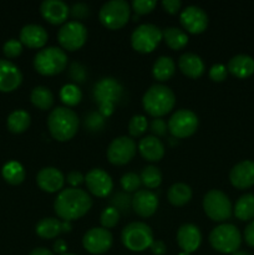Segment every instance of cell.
<instances>
[{"mask_svg": "<svg viewBox=\"0 0 254 255\" xmlns=\"http://www.w3.org/2000/svg\"><path fill=\"white\" fill-rule=\"evenodd\" d=\"M92 206V199L87 192L79 188L62 189L54 202V211L62 221L71 222L84 217Z\"/></svg>", "mask_w": 254, "mask_h": 255, "instance_id": "6da1fadb", "label": "cell"}, {"mask_svg": "<svg viewBox=\"0 0 254 255\" xmlns=\"http://www.w3.org/2000/svg\"><path fill=\"white\" fill-rule=\"evenodd\" d=\"M47 127L52 138L60 142L69 141L77 133L79 116L69 107H56L47 117Z\"/></svg>", "mask_w": 254, "mask_h": 255, "instance_id": "7a4b0ae2", "label": "cell"}, {"mask_svg": "<svg viewBox=\"0 0 254 255\" xmlns=\"http://www.w3.org/2000/svg\"><path fill=\"white\" fill-rule=\"evenodd\" d=\"M176 96L168 86L156 84L152 85L142 97L144 111L151 116L159 119L173 110Z\"/></svg>", "mask_w": 254, "mask_h": 255, "instance_id": "3957f363", "label": "cell"}, {"mask_svg": "<svg viewBox=\"0 0 254 255\" xmlns=\"http://www.w3.org/2000/svg\"><path fill=\"white\" fill-rule=\"evenodd\" d=\"M122 85L114 77H104L94 86V99L99 104V112L101 116L109 117L112 115L116 102L122 96Z\"/></svg>", "mask_w": 254, "mask_h": 255, "instance_id": "277c9868", "label": "cell"}, {"mask_svg": "<svg viewBox=\"0 0 254 255\" xmlns=\"http://www.w3.org/2000/svg\"><path fill=\"white\" fill-rule=\"evenodd\" d=\"M67 60L66 52L61 47H44L35 55L34 67L39 74L54 76L66 69Z\"/></svg>", "mask_w": 254, "mask_h": 255, "instance_id": "5b68a950", "label": "cell"}, {"mask_svg": "<svg viewBox=\"0 0 254 255\" xmlns=\"http://www.w3.org/2000/svg\"><path fill=\"white\" fill-rule=\"evenodd\" d=\"M242 243V236L236 226L223 223L212 229L209 234V244L212 248L223 254H233L238 252Z\"/></svg>", "mask_w": 254, "mask_h": 255, "instance_id": "8992f818", "label": "cell"}, {"mask_svg": "<svg viewBox=\"0 0 254 255\" xmlns=\"http://www.w3.org/2000/svg\"><path fill=\"white\" fill-rule=\"evenodd\" d=\"M124 246L132 252H143L153 243V232L151 227L142 222L127 224L121 233Z\"/></svg>", "mask_w": 254, "mask_h": 255, "instance_id": "52a82bcc", "label": "cell"}, {"mask_svg": "<svg viewBox=\"0 0 254 255\" xmlns=\"http://www.w3.org/2000/svg\"><path fill=\"white\" fill-rule=\"evenodd\" d=\"M131 16V7L126 0H111L105 2L99 12L100 21L107 29H121Z\"/></svg>", "mask_w": 254, "mask_h": 255, "instance_id": "ba28073f", "label": "cell"}, {"mask_svg": "<svg viewBox=\"0 0 254 255\" xmlns=\"http://www.w3.org/2000/svg\"><path fill=\"white\" fill-rule=\"evenodd\" d=\"M204 213L214 222H224L231 218L232 203L224 192L219 189H211L204 194Z\"/></svg>", "mask_w": 254, "mask_h": 255, "instance_id": "9c48e42d", "label": "cell"}, {"mask_svg": "<svg viewBox=\"0 0 254 255\" xmlns=\"http://www.w3.org/2000/svg\"><path fill=\"white\" fill-rule=\"evenodd\" d=\"M162 30L154 24H141L131 34V45L136 51L152 52L161 42Z\"/></svg>", "mask_w": 254, "mask_h": 255, "instance_id": "30bf717a", "label": "cell"}, {"mask_svg": "<svg viewBox=\"0 0 254 255\" xmlns=\"http://www.w3.org/2000/svg\"><path fill=\"white\" fill-rule=\"evenodd\" d=\"M87 39V29L82 22L77 20L67 21L60 27L57 32V40L62 49L75 51L84 46Z\"/></svg>", "mask_w": 254, "mask_h": 255, "instance_id": "8fae6325", "label": "cell"}, {"mask_svg": "<svg viewBox=\"0 0 254 255\" xmlns=\"http://www.w3.org/2000/svg\"><path fill=\"white\" fill-rule=\"evenodd\" d=\"M167 125L172 136L176 138H186L192 136L198 128V117L191 110L182 109L172 115Z\"/></svg>", "mask_w": 254, "mask_h": 255, "instance_id": "7c38bea8", "label": "cell"}, {"mask_svg": "<svg viewBox=\"0 0 254 255\" xmlns=\"http://www.w3.org/2000/svg\"><path fill=\"white\" fill-rule=\"evenodd\" d=\"M136 142L127 136H120L112 139L107 148V158L112 164L124 166L127 164L136 154Z\"/></svg>", "mask_w": 254, "mask_h": 255, "instance_id": "4fadbf2b", "label": "cell"}, {"mask_svg": "<svg viewBox=\"0 0 254 255\" xmlns=\"http://www.w3.org/2000/svg\"><path fill=\"white\" fill-rule=\"evenodd\" d=\"M114 243L111 232L106 228H91L84 234L82 246L91 254H104Z\"/></svg>", "mask_w": 254, "mask_h": 255, "instance_id": "5bb4252c", "label": "cell"}, {"mask_svg": "<svg viewBox=\"0 0 254 255\" xmlns=\"http://www.w3.org/2000/svg\"><path fill=\"white\" fill-rule=\"evenodd\" d=\"M179 21L182 26L191 34H201L208 26V15L202 7L189 5L182 10Z\"/></svg>", "mask_w": 254, "mask_h": 255, "instance_id": "9a60e30c", "label": "cell"}, {"mask_svg": "<svg viewBox=\"0 0 254 255\" xmlns=\"http://www.w3.org/2000/svg\"><path fill=\"white\" fill-rule=\"evenodd\" d=\"M85 182H86L87 189L94 196L100 197V198L109 196L114 188L111 176L102 168H92L91 171L87 172L85 176Z\"/></svg>", "mask_w": 254, "mask_h": 255, "instance_id": "2e32d148", "label": "cell"}, {"mask_svg": "<svg viewBox=\"0 0 254 255\" xmlns=\"http://www.w3.org/2000/svg\"><path fill=\"white\" fill-rule=\"evenodd\" d=\"M36 183L44 192L56 193L64 187L65 177L62 172L55 167H44L37 172Z\"/></svg>", "mask_w": 254, "mask_h": 255, "instance_id": "e0dca14e", "label": "cell"}, {"mask_svg": "<svg viewBox=\"0 0 254 255\" xmlns=\"http://www.w3.org/2000/svg\"><path fill=\"white\" fill-rule=\"evenodd\" d=\"M22 82L19 67L9 60H0V92H11Z\"/></svg>", "mask_w": 254, "mask_h": 255, "instance_id": "ac0fdd59", "label": "cell"}, {"mask_svg": "<svg viewBox=\"0 0 254 255\" xmlns=\"http://www.w3.org/2000/svg\"><path fill=\"white\" fill-rule=\"evenodd\" d=\"M158 207V198L149 189H139L132 197V209L139 217H151L156 213Z\"/></svg>", "mask_w": 254, "mask_h": 255, "instance_id": "d6986e66", "label": "cell"}, {"mask_svg": "<svg viewBox=\"0 0 254 255\" xmlns=\"http://www.w3.org/2000/svg\"><path fill=\"white\" fill-rule=\"evenodd\" d=\"M177 243L182 252L189 254L196 252L202 243V233L198 227L192 223H186L179 227L177 232Z\"/></svg>", "mask_w": 254, "mask_h": 255, "instance_id": "ffe728a7", "label": "cell"}, {"mask_svg": "<svg viewBox=\"0 0 254 255\" xmlns=\"http://www.w3.org/2000/svg\"><path fill=\"white\" fill-rule=\"evenodd\" d=\"M231 183L236 188L246 189L254 184V161L244 159L238 162L229 173Z\"/></svg>", "mask_w": 254, "mask_h": 255, "instance_id": "44dd1931", "label": "cell"}, {"mask_svg": "<svg viewBox=\"0 0 254 255\" xmlns=\"http://www.w3.org/2000/svg\"><path fill=\"white\" fill-rule=\"evenodd\" d=\"M42 17L50 24H62L70 14V7L62 0H44L40 5Z\"/></svg>", "mask_w": 254, "mask_h": 255, "instance_id": "7402d4cb", "label": "cell"}, {"mask_svg": "<svg viewBox=\"0 0 254 255\" xmlns=\"http://www.w3.org/2000/svg\"><path fill=\"white\" fill-rule=\"evenodd\" d=\"M49 35L44 26L37 24H27L20 31V42L31 49H44Z\"/></svg>", "mask_w": 254, "mask_h": 255, "instance_id": "603a6c76", "label": "cell"}, {"mask_svg": "<svg viewBox=\"0 0 254 255\" xmlns=\"http://www.w3.org/2000/svg\"><path fill=\"white\" fill-rule=\"evenodd\" d=\"M138 151L144 159L157 162L164 156V146L156 136H146L139 141Z\"/></svg>", "mask_w": 254, "mask_h": 255, "instance_id": "cb8c5ba5", "label": "cell"}, {"mask_svg": "<svg viewBox=\"0 0 254 255\" xmlns=\"http://www.w3.org/2000/svg\"><path fill=\"white\" fill-rule=\"evenodd\" d=\"M179 70L183 72L186 76L191 77V79H197L201 76L206 70L203 60L201 56L193 52H184L178 60Z\"/></svg>", "mask_w": 254, "mask_h": 255, "instance_id": "d4e9b609", "label": "cell"}, {"mask_svg": "<svg viewBox=\"0 0 254 255\" xmlns=\"http://www.w3.org/2000/svg\"><path fill=\"white\" fill-rule=\"evenodd\" d=\"M228 71L239 79L251 76L254 72V59L249 55L238 54L228 62Z\"/></svg>", "mask_w": 254, "mask_h": 255, "instance_id": "484cf974", "label": "cell"}, {"mask_svg": "<svg viewBox=\"0 0 254 255\" xmlns=\"http://www.w3.org/2000/svg\"><path fill=\"white\" fill-rule=\"evenodd\" d=\"M167 198L169 203L176 207H182L188 203L192 199V189L188 184L186 183H174L169 187L167 192Z\"/></svg>", "mask_w": 254, "mask_h": 255, "instance_id": "4316f807", "label": "cell"}, {"mask_svg": "<svg viewBox=\"0 0 254 255\" xmlns=\"http://www.w3.org/2000/svg\"><path fill=\"white\" fill-rule=\"evenodd\" d=\"M174 71H176V64L171 56H159L152 67V74L158 81H167L173 76Z\"/></svg>", "mask_w": 254, "mask_h": 255, "instance_id": "83f0119b", "label": "cell"}, {"mask_svg": "<svg viewBox=\"0 0 254 255\" xmlns=\"http://www.w3.org/2000/svg\"><path fill=\"white\" fill-rule=\"evenodd\" d=\"M162 37L172 50H181L188 44V35L179 27L169 26L162 31Z\"/></svg>", "mask_w": 254, "mask_h": 255, "instance_id": "f1b7e54d", "label": "cell"}, {"mask_svg": "<svg viewBox=\"0 0 254 255\" xmlns=\"http://www.w3.org/2000/svg\"><path fill=\"white\" fill-rule=\"evenodd\" d=\"M36 234L44 239L56 238L61 233V221L57 218H42L39 223L36 224Z\"/></svg>", "mask_w": 254, "mask_h": 255, "instance_id": "f546056e", "label": "cell"}, {"mask_svg": "<svg viewBox=\"0 0 254 255\" xmlns=\"http://www.w3.org/2000/svg\"><path fill=\"white\" fill-rule=\"evenodd\" d=\"M234 214L241 221H251L254 218V194L246 193L237 201Z\"/></svg>", "mask_w": 254, "mask_h": 255, "instance_id": "4dcf8cb0", "label": "cell"}, {"mask_svg": "<svg viewBox=\"0 0 254 255\" xmlns=\"http://www.w3.org/2000/svg\"><path fill=\"white\" fill-rule=\"evenodd\" d=\"M30 115L24 110H16L7 117V129L12 133H22L30 126Z\"/></svg>", "mask_w": 254, "mask_h": 255, "instance_id": "1f68e13d", "label": "cell"}, {"mask_svg": "<svg viewBox=\"0 0 254 255\" xmlns=\"http://www.w3.org/2000/svg\"><path fill=\"white\" fill-rule=\"evenodd\" d=\"M32 105L40 110H49L54 105V94L46 86H36L30 95Z\"/></svg>", "mask_w": 254, "mask_h": 255, "instance_id": "d6a6232c", "label": "cell"}, {"mask_svg": "<svg viewBox=\"0 0 254 255\" xmlns=\"http://www.w3.org/2000/svg\"><path fill=\"white\" fill-rule=\"evenodd\" d=\"M2 178L12 186H17V184L22 183L25 179V169L19 162L10 161L2 167Z\"/></svg>", "mask_w": 254, "mask_h": 255, "instance_id": "836d02e7", "label": "cell"}, {"mask_svg": "<svg viewBox=\"0 0 254 255\" xmlns=\"http://www.w3.org/2000/svg\"><path fill=\"white\" fill-rule=\"evenodd\" d=\"M82 99V92L79 86L75 84H66L60 90V100L64 102L66 106H75L80 104Z\"/></svg>", "mask_w": 254, "mask_h": 255, "instance_id": "e575fe53", "label": "cell"}, {"mask_svg": "<svg viewBox=\"0 0 254 255\" xmlns=\"http://www.w3.org/2000/svg\"><path fill=\"white\" fill-rule=\"evenodd\" d=\"M141 182L148 189H154L159 187L162 182V173L157 167L147 166L141 172Z\"/></svg>", "mask_w": 254, "mask_h": 255, "instance_id": "d590c367", "label": "cell"}, {"mask_svg": "<svg viewBox=\"0 0 254 255\" xmlns=\"http://www.w3.org/2000/svg\"><path fill=\"white\" fill-rule=\"evenodd\" d=\"M121 183L122 189L127 193H132L134 192L136 193L137 191H139V187H141V177L137 173H133V172H128V173H125L124 176L121 177Z\"/></svg>", "mask_w": 254, "mask_h": 255, "instance_id": "8d00e7d4", "label": "cell"}, {"mask_svg": "<svg viewBox=\"0 0 254 255\" xmlns=\"http://www.w3.org/2000/svg\"><path fill=\"white\" fill-rule=\"evenodd\" d=\"M120 219V212L117 211L114 207H106V208L102 211L101 217H100V222L102 224V228H114L117 226Z\"/></svg>", "mask_w": 254, "mask_h": 255, "instance_id": "74e56055", "label": "cell"}, {"mask_svg": "<svg viewBox=\"0 0 254 255\" xmlns=\"http://www.w3.org/2000/svg\"><path fill=\"white\" fill-rule=\"evenodd\" d=\"M147 127H148V122L143 115H134L128 122V132L133 137L141 136L142 133H144Z\"/></svg>", "mask_w": 254, "mask_h": 255, "instance_id": "f35d334b", "label": "cell"}, {"mask_svg": "<svg viewBox=\"0 0 254 255\" xmlns=\"http://www.w3.org/2000/svg\"><path fill=\"white\" fill-rule=\"evenodd\" d=\"M111 207L116 208L119 212L122 213H128L129 207H132V197L128 196V193H124V192H120L116 193L110 201Z\"/></svg>", "mask_w": 254, "mask_h": 255, "instance_id": "ab89813d", "label": "cell"}, {"mask_svg": "<svg viewBox=\"0 0 254 255\" xmlns=\"http://www.w3.org/2000/svg\"><path fill=\"white\" fill-rule=\"evenodd\" d=\"M156 5V0H133L132 1V9L137 15H143L151 12Z\"/></svg>", "mask_w": 254, "mask_h": 255, "instance_id": "60d3db41", "label": "cell"}, {"mask_svg": "<svg viewBox=\"0 0 254 255\" xmlns=\"http://www.w3.org/2000/svg\"><path fill=\"white\" fill-rule=\"evenodd\" d=\"M104 119L100 112H90L85 119V126L89 127L90 131H99L104 126Z\"/></svg>", "mask_w": 254, "mask_h": 255, "instance_id": "b9f144b4", "label": "cell"}, {"mask_svg": "<svg viewBox=\"0 0 254 255\" xmlns=\"http://www.w3.org/2000/svg\"><path fill=\"white\" fill-rule=\"evenodd\" d=\"M22 52V44L20 40L10 39L4 44V54L7 57L12 59V57H17Z\"/></svg>", "mask_w": 254, "mask_h": 255, "instance_id": "7bdbcfd3", "label": "cell"}, {"mask_svg": "<svg viewBox=\"0 0 254 255\" xmlns=\"http://www.w3.org/2000/svg\"><path fill=\"white\" fill-rule=\"evenodd\" d=\"M227 74H228V69L222 64H214L209 69V77L216 82H221L226 80Z\"/></svg>", "mask_w": 254, "mask_h": 255, "instance_id": "ee69618b", "label": "cell"}, {"mask_svg": "<svg viewBox=\"0 0 254 255\" xmlns=\"http://www.w3.org/2000/svg\"><path fill=\"white\" fill-rule=\"evenodd\" d=\"M70 76H71V79L74 80V81L82 82L85 80V77H86L85 67L82 66L81 64H79V62H74V64H71V66H70Z\"/></svg>", "mask_w": 254, "mask_h": 255, "instance_id": "f6af8a7d", "label": "cell"}, {"mask_svg": "<svg viewBox=\"0 0 254 255\" xmlns=\"http://www.w3.org/2000/svg\"><path fill=\"white\" fill-rule=\"evenodd\" d=\"M167 129H168V125L162 119H154L151 122V131L156 134V137L164 136L167 133Z\"/></svg>", "mask_w": 254, "mask_h": 255, "instance_id": "bcb514c9", "label": "cell"}, {"mask_svg": "<svg viewBox=\"0 0 254 255\" xmlns=\"http://www.w3.org/2000/svg\"><path fill=\"white\" fill-rule=\"evenodd\" d=\"M66 181H67V183L72 187V188H76L77 186H80V184L85 181V177L82 176L81 172L71 171L67 173Z\"/></svg>", "mask_w": 254, "mask_h": 255, "instance_id": "7dc6e473", "label": "cell"}, {"mask_svg": "<svg viewBox=\"0 0 254 255\" xmlns=\"http://www.w3.org/2000/svg\"><path fill=\"white\" fill-rule=\"evenodd\" d=\"M162 6L169 14H177L181 10L182 1L181 0H163L162 1Z\"/></svg>", "mask_w": 254, "mask_h": 255, "instance_id": "c3c4849f", "label": "cell"}, {"mask_svg": "<svg viewBox=\"0 0 254 255\" xmlns=\"http://www.w3.org/2000/svg\"><path fill=\"white\" fill-rule=\"evenodd\" d=\"M70 12L72 14V16L77 17V19H82V17H85L89 14V6H86L82 2H77V4L72 5Z\"/></svg>", "mask_w": 254, "mask_h": 255, "instance_id": "681fc988", "label": "cell"}, {"mask_svg": "<svg viewBox=\"0 0 254 255\" xmlns=\"http://www.w3.org/2000/svg\"><path fill=\"white\" fill-rule=\"evenodd\" d=\"M244 239L248 246L254 247V219L244 229Z\"/></svg>", "mask_w": 254, "mask_h": 255, "instance_id": "f907efd6", "label": "cell"}, {"mask_svg": "<svg viewBox=\"0 0 254 255\" xmlns=\"http://www.w3.org/2000/svg\"><path fill=\"white\" fill-rule=\"evenodd\" d=\"M149 248H151L152 253L156 255H163L166 253V246L162 241H153Z\"/></svg>", "mask_w": 254, "mask_h": 255, "instance_id": "816d5d0a", "label": "cell"}, {"mask_svg": "<svg viewBox=\"0 0 254 255\" xmlns=\"http://www.w3.org/2000/svg\"><path fill=\"white\" fill-rule=\"evenodd\" d=\"M54 251L59 254H66L67 251V244L64 239H57L54 243Z\"/></svg>", "mask_w": 254, "mask_h": 255, "instance_id": "f5cc1de1", "label": "cell"}, {"mask_svg": "<svg viewBox=\"0 0 254 255\" xmlns=\"http://www.w3.org/2000/svg\"><path fill=\"white\" fill-rule=\"evenodd\" d=\"M29 255H54V253L47 248H35L30 252Z\"/></svg>", "mask_w": 254, "mask_h": 255, "instance_id": "db71d44e", "label": "cell"}, {"mask_svg": "<svg viewBox=\"0 0 254 255\" xmlns=\"http://www.w3.org/2000/svg\"><path fill=\"white\" fill-rule=\"evenodd\" d=\"M71 229H72L71 222L61 221V232H64V233H69V232H71Z\"/></svg>", "mask_w": 254, "mask_h": 255, "instance_id": "11a10c76", "label": "cell"}, {"mask_svg": "<svg viewBox=\"0 0 254 255\" xmlns=\"http://www.w3.org/2000/svg\"><path fill=\"white\" fill-rule=\"evenodd\" d=\"M232 255H249L247 252H236V253H233Z\"/></svg>", "mask_w": 254, "mask_h": 255, "instance_id": "9f6ffc18", "label": "cell"}, {"mask_svg": "<svg viewBox=\"0 0 254 255\" xmlns=\"http://www.w3.org/2000/svg\"><path fill=\"white\" fill-rule=\"evenodd\" d=\"M178 255H191L189 253H186V252H181Z\"/></svg>", "mask_w": 254, "mask_h": 255, "instance_id": "6f0895ef", "label": "cell"}, {"mask_svg": "<svg viewBox=\"0 0 254 255\" xmlns=\"http://www.w3.org/2000/svg\"><path fill=\"white\" fill-rule=\"evenodd\" d=\"M62 255H75V254H70V253H66V254H62Z\"/></svg>", "mask_w": 254, "mask_h": 255, "instance_id": "680465c9", "label": "cell"}]
</instances>
